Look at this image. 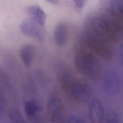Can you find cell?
<instances>
[{
	"label": "cell",
	"mask_w": 123,
	"mask_h": 123,
	"mask_svg": "<svg viewBox=\"0 0 123 123\" xmlns=\"http://www.w3.org/2000/svg\"><path fill=\"white\" fill-rule=\"evenodd\" d=\"M43 29L30 18L24 20L20 25V29L23 34L41 42H43L45 38Z\"/></svg>",
	"instance_id": "8992f818"
},
{
	"label": "cell",
	"mask_w": 123,
	"mask_h": 123,
	"mask_svg": "<svg viewBox=\"0 0 123 123\" xmlns=\"http://www.w3.org/2000/svg\"><path fill=\"white\" fill-rule=\"evenodd\" d=\"M120 87L119 78L117 74L113 71H109L106 74L103 82L104 92L109 95H114L118 91Z\"/></svg>",
	"instance_id": "ba28073f"
},
{
	"label": "cell",
	"mask_w": 123,
	"mask_h": 123,
	"mask_svg": "<svg viewBox=\"0 0 123 123\" xmlns=\"http://www.w3.org/2000/svg\"><path fill=\"white\" fill-rule=\"evenodd\" d=\"M66 123H86V122L80 116L74 114L68 117Z\"/></svg>",
	"instance_id": "2e32d148"
},
{
	"label": "cell",
	"mask_w": 123,
	"mask_h": 123,
	"mask_svg": "<svg viewBox=\"0 0 123 123\" xmlns=\"http://www.w3.org/2000/svg\"><path fill=\"white\" fill-rule=\"evenodd\" d=\"M9 117L11 123H26L22 114L16 108H12L10 110Z\"/></svg>",
	"instance_id": "9a60e30c"
},
{
	"label": "cell",
	"mask_w": 123,
	"mask_h": 123,
	"mask_svg": "<svg viewBox=\"0 0 123 123\" xmlns=\"http://www.w3.org/2000/svg\"><path fill=\"white\" fill-rule=\"evenodd\" d=\"M0 113H2L4 107V100L3 98H2V96H0Z\"/></svg>",
	"instance_id": "d6986e66"
},
{
	"label": "cell",
	"mask_w": 123,
	"mask_h": 123,
	"mask_svg": "<svg viewBox=\"0 0 123 123\" xmlns=\"http://www.w3.org/2000/svg\"><path fill=\"white\" fill-rule=\"evenodd\" d=\"M88 111L92 123H101L104 116V108L99 99L94 98L90 101Z\"/></svg>",
	"instance_id": "52a82bcc"
},
{
	"label": "cell",
	"mask_w": 123,
	"mask_h": 123,
	"mask_svg": "<svg viewBox=\"0 0 123 123\" xmlns=\"http://www.w3.org/2000/svg\"><path fill=\"white\" fill-rule=\"evenodd\" d=\"M47 110L51 123H66L62 103L56 97L49 99L47 103Z\"/></svg>",
	"instance_id": "5b68a950"
},
{
	"label": "cell",
	"mask_w": 123,
	"mask_h": 123,
	"mask_svg": "<svg viewBox=\"0 0 123 123\" xmlns=\"http://www.w3.org/2000/svg\"><path fill=\"white\" fill-rule=\"evenodd\" d=\"M75 5L78 8H82L85 6L86 1L82 0H74Z\"/></svg>",
	"instance_id": "e0dca14e"
},
{
	"label": "cell",
	"mask_w": 123,
	"mask_h": 123,
	"mask_svg": "<svg viewBox=\"0 0 123 123\" xmlns=\"http://www.w3.org/2000/svg\"><path fill=\"white\" fill-rule=\"evenodd\" d=\"M74 61L77 70L83 76L94 80L101 77L102 66L92 54L84 51L79 52L75 55Z\"/></svg>",
	"instance_id": "6da1fadb"
},
{
	"label": "cell",
	"mask_w": 123,
	"mask_h": 123,
	"mask_svg": "<svg viewBox=\"0 0 123 123\" xmlns=\"http://www.w3.org/2000/svg\"><path fill=\"white\" fill-rule=\"evenodd\" d=\"M34 54L35 48L31 44H26L21 47L20 50V56L26 67H29L31 65L34 58Z\"/></svg>",
	"instance_id": "8fae6325"
},
{
	"label": "cell",
	"mask_w": 123,
	"mask_h": 123,
	"mask_svg": "<svg viewBox=\"0 0 123 123\" xmlns=\"http://www.w3.org/2000/svg\"><path fill=\"white\" fill-rule=\"evenodd\" d=\"M120 62L122 66L123 67V43L121 45L119 51Z\"/></svg>",
	"instance_id": "ac0fdd59"
},
{
	"label": "cell",
	"mask_w": 123,
	"mask_h": 123,
	"mask_svg": "<svg viewBox=\"0 0 123 123\" xmlns=\"http://www.w3.org/2000/svg\"><path fill=\"white\" fill-rule=\"evenodd\" d=\"M106 123H119L117 119L115 118H111L108 119Z\"/></svg>",
	"instance_id": "ffe728a7"
},
{
	"label": "cell",
	"mask_w": 123,
	"mask_h": 123,
	"mask_svg": "<svg viewBox=\"0 0 123 123\" xmlns=\"http://www.w3.org/2000/svg\"><path fill=\"white\" fill-rule=\"evenodd\" d=\"M109 7V11L123 24V0L111 1Z\"/></svg>",
	"instance_id": "4fadbf2b"
},
{
	"label": "cell",
	"mask_w": 123,
	"mask_h": 123,
	"mask_svg": "<svg viewBox=\"0 0 123 123\" xmlns=\"http://www.w3.org/2000/svg\"><path fill=\"white\" fill-rule=\"evenodd\" d=\"M24 111L26 116L30 119L35 118L40 111V107L37 102L29 100L24 104Z\"/></svg>",
	"instance_id": "7c38bea8"
},
{
	"label": "cell",
	"mask_w": 123,
	"mask_h": 123,
	"mask_svg": "<svg viewBox=\"0 0 123 123\" xmlns=\"http://www.w3.org/2000/svg\"><path fill=\"white\" fill-rule=\"evenodd\" d=\"M100 17L109 41H117L120 38L121 33L119 21L110 11L104 13Z\"/></svg>",
	"instance_id": "3957f363"
},
{
	"label": "cell",
	"mask_w": 123,
	"mask_h": 123,
	"mask_svg": "<svg viewBox=\"0 0 123 123\" xmlns=\"http://www.w3.org/2000/svg\"><path fill=\"white\" fill-rule=\"evenodd\" d=\"M68 93L78 102L85 103L92 99V91L86 82L83 80H73Z\"/></svg>",
	"instance_id": "277c9868"
},
{
	"label": "cell",
	"mask_w": 123,
	"mask_h": 123,
	"mask_svg": "<svg viewBox=\"0 0 123 123\" xmlns=\"http://www.w3.org/2000/svg\"><path fill=\"white\" fill-rule=\"evenodd\" d=\"M86 42L90 49L100 58L105 61L111 60L113 57V52L109 42L89 31Z\"/></svg>",
	"instance_id": "7a4b0ae2"
},
{
	"label": "cell",
	"mask_w": 123,
	"mask_h": 123,
	"mask_svg": "<svg viewBox=\"0 0 123 123\" xmlns=\"http://www.w3.org/2000/svg\"><path fill=\"white\" fill-rule=\"evenodd\" d=\"M73 80L72 73L69 70L64 71L60 75V85L63 91L68 93Z\"/></svg>",
	"instance_id": "5bb4252c"
},
{
	"label": "cell",
	"mask_w": 123,
	"mask_h": 123,
	"mask_svg": "<svg viewBox=\"0 0 123 123\" xmlns=\"http://www.w3.org/2000/svg\"><path fill=\"white\" fill-rule=\"evenodd\" d=\"M47 1L49 3L54 4V5H56V4H58L59 2V0H48Z\"/></svg>",
	"instance_id": "44dd1931"
},
{
	"label": "cell",
	"mask_w": 123,
	"mask_h": 123,
	"mask_svg": "<svg viewBox=\"0 0 123 123\" xmlns=\"http://www.w3.org/2000/svg\"><path fill=\"white\" fill-rule=\"evenodd\" d=\"M54 39L56 44L63 46L67 43L68 39V26L64 23L58 24L55 29Z\"/></svg>",
	"instance_id": "30bf717a"
},
{
	"label": "cell",
	"mask_w": 123,
	"mask_h": 123,
	"mask_svg": "<svg viewBox=\"0 0 123 123\" xmlns=\"http://www.w3.org/2000/svg\"><path fill=\"white\" fill-rule=\"evenodd\" d=\"M26 11L30 19L44 28L46 17L44 11L39 6H29L26 8Z\"/></svg>",
	"instance_id": "9c48e42d"
}]
</instances>
